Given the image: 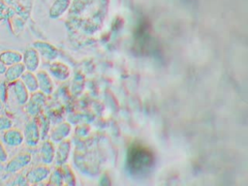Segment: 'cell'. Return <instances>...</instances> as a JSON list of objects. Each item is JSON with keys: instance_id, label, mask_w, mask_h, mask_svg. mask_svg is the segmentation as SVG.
Returning <instances> with one entry per match:
<instances>
[{"instance_id": "cell-1", "label": "cell", "mask_w": 248, "mask_h": 186, "mask_svg": "<svg viewBox=\"0 0 248 186\" xmlns=\"http://www.w3.org/2000/svg\"><path fill=\"white\" fill-rule=\"evenodd\" d=\"M153 164L152 154L142 146L133 147L127 159V166L131 172L136 175L144 174L149 171Z\"/></svg>"}, {"instance_id": "cell-2", "label": "cell", "mask_w": 248, "mask_h": 186, "mask_svg": "<svg viewBox=\"0 0 248 186\" xmlns=\"http://www.w3.org/2000/svg\"><path fill=\"white\" fill-rule=\"evenodd\" d=\"M46 96L39 90L31 93L27 103L25 104V111L27 114L33 117L38 116L46 105Z\"/></svg>"}, {"instance_id": "cell-3", "label": "cell", "mask_w": 248, "mask_h": 186, "mask_svg": "<svg viewBox=\"0 0 248 186\" xmlns=\"http://www.w3.org/2000/svg\"><path fill=\"white\" fill-rule=\"evenodd\" d=\"M23 138H24V142L30 147L37 146L39 141L41 140L40 129H39L38 121L35 117L26 123L23 130Z\"/></svg>"}, {"instance_id": "cell-4", "label": "cell", "mask_w": 248, "mask_h": 186, "mask_svg": "<svg viewBox=\"0 0 248 186\" xmlns=\"http://www.w3.org/2000/svg\"><path fill=\"white\" fill-rule=\"evenodd\" d=\"M50 169L46 165H40L31 169L25 175L28 184H39L48 179Z\"/></svg>"}, {"instance_id": "cell-5", "label": "cell", "mask_w": 248, "mask_h": 186, "mask_svg": "<svg viewBox=\"0 0 248 186\" xmlns=\"http://www.w3.org/2000/svg\"><path fill=\"white\" fill-rule=\"evenodd\" d=\"M32 157L28 153H20L13 157L6 164V170L10 173H16L31 163Z\"/></svg>"}, {"instance_id": "cell-6", "label": "cell", "mask_w": 248, "mask_h": 186, "mask_svg": "<svg viewBox=\"0 0 248 186\" xmlns=\"http://www.w3.org/2000/svg\"><path fill=\"white\" fill-rule=\"evenodd\" d=\"M22 63L26 71L35 73L40 67L41 56L34 47H29L22 54Z\"/></svg>"}, {"instance_id": "cell-7", "label": "cell", "mask_w": 248, "mask_h": 186, "mask_svg": "<svg viewBox=\"0 0 248 186\" xmlns=\"http://www.w3.org/2000/svg\"><path fill=\"white\" fill-rule=\"evenodd\" d=\"M33 47L46 61L52 62L58 57V50L48 43L38 41L33 44Z\"/></svg>"}, {"instance_id": "cell-8", "label": "cell", "mask_w": 248, "mask_h": 186, "mask_svg": "<svg viewBox=\"0 0 248 186\" xmlns=\"http://www.w3.org/2000/svg\"><path fill=\"white\" fill-rule=\"evenodd\" d=\"M71 152V142L67 140H64L58 142L57 147L55 148L54 154V163L57 167H61L65 165L69 159V155Z\"/></svg>"}, {"instance_id": "cell-9", "label": "cell", "mask_w": 248, "mask_h": 186, "mask_svg": "<svg viewBox=\"0 0 248 186\" xmlns=\"http://www.w3.org/2000/svg\"><path fill=\"white\" fill-rule=\"evenodd\" d=\"M48 73L58 81H65L70 77L69 67L62 62L52 61L48 66Z\"/></svg>"}, {"instance_id": "cell-10", "label": "cell", "mask_w": 248, "mask_h": 186, "mask_svg": "<svg viewBox=\"0 0 248 186\" xmlns=\"http://www.w3.org/2000/svg\"><path fill=\"white\" fill-rule=\"evenodd\" d=\"M11 89L14 94V97L16 101V103L20 106H25L27 103L30 93L22 83L20 79L16 80L14 82H11Z\"/></svg>"}, {"instance_id": "cell-11", "label": "cell", "mask_w": 248, "mask_h": 186, "mask_svg": "<svg viewBox=\"0 0 248 186\" xmlns=\"http://www.w3.org/2000/svg\"><path fill=\"white\" fill-rule=\"evenodd\" d=\"M2 140H3V142L10 147L19 146L24 141L23 134L19 130L14 129V128H10L6 130L3 134Z\"/></svg>"}, {"instance_id": "cell-12", "label": "cell", "mask_w": 248, "mask_h": 186, "mask_svg": "<svg viewBox=\"0 0 248 186\" xmlns=\"http://www.w3.org/2000/svg\"><path fill=\"white\" fill-rule=\"evenodd\" d=\"M39 91L44 93L46 96L50 95L53 91V81L48 73L46 71H38L36 73Z\"/></svg>"}, {"instance_id": "cell-13", "label": "cell", "mask_w": 248, "mask_h": 186, "mask_svg": "<svg viewBox=\"0 0 248 186\" xmlns=\"http://www.w3.org/2000/svg\"><path fill=\"white\" fill-rule=\"evenodd\" d=\"M55 147L50 140H45L40 149V160L44 165H51L54 162Z\"/></svg>"}, {"instance_id": "cell-14", "label": "cell", "mask_w": 248, "mask_h": 186, "mask_svg": "<svg viewBox=\"0 0 248 186\" xmlns=\"http://www.w3.org/2000/svg\"><path fill=\"white\" fill-rule=\"evenodd\" d=\"M71 134V126L70 124L63 122L56 125L49 134V140L53 143H58L64 140H66Z\"/></svg>"}, {"instance_id": "cell-15", "label": "cell", "mask_w": 248, "mask_h": 186, "mask_svg": "<svg viewBox=\"0 0 248 186\" xmlns=\"http://www.w3.org/2000/svg\"><path fill=\"white\" fill-rule=\"evenodd\" d=\"M25 71H26V69L22 62L9 66V67H7L6 72L4 74L5 79H6V81H8L10 83L14 82L16 80H18V79H20L21 76L24 74Z\"/></svg>"}, {"instance_id": "cell-16", "label": "cell", "mask_w": 248, "mask_h": 186, "mask_svg": "<svg viewBox=\"0 0 248 186\" xmlns=\"http://www.w3.org/2000/svg\"><path fill=\"white\" fill-rule=\"evenodd\" d=\"M0 61L9 67L22 62V54L16 50H5L0 53Z\"/></svg>"}, {"instance_id": "cell-17", "label": "cell", "mask_w": 248, "mask_h": 186, "mask_svg": "<svg viewBox=\"0 0 248 186\" xmlns=\"http://www.w3.org/2000/svg\"><path fill=\"white\" fill-rule=\"evenodd\" d=\"M20 80L26 87V89L29 91V93H34L39 90V85H38V80L36 74L33 72L25 71L24 74L21 76Z\"/></svg>"}, {"instance_id": "cell-18", "label": "cell", "mask_w": 248, "mask_h": 186, "mask_svg": "<svg viewBox=\"0 0 248 186\" xmlns=\"http://www.w3.org/2000/svg\"><path fill=\"white\" fill-rule=\"evenodd\" d=\"M70 0H56L50 8L49 16L51 18H57L61 16L65 11L68 9Z\"/></svg>"}, {"instance_id": "cell-19", "label": "cell", "mask_w": 248, "mask_h": 186, "mask_svg": "<svg viewBox=\"0 0 248 186\" xmlns=\"http://www.w3.org/2000/svg\"><path fill=\"white\" fill-rule=\"evenodd\" d=\"M38 116H39V119L37 121L40 129L41 140H45L46 138H47V135L49 133V120L44 115H38Z\"/></svg>"}, {"instance_id": "cell-20", "label": "cell", "mask_w": 248, "mask_h": 186, "mask_svg": "<svg viewBox=\"0 0 248 186\" xmlns=\"http://www.w3.org/2000/svg\"><path fill=\"white\" fill-rule=\"evenodd\" d=\"M48 184L57 185V186L64 184L63 175H62V172H61V170L59 167L57 169H55L53 171H50V174L48 177Z\"/></svg>"}, {"instance_id": "cell-21", "label": "cell", "mask_w": 248, "mask_h": 186, "mask_svg": "<svg viewBox=\"0 0 248 186\" xmlns=\"http://www.w3.org/2000/svg\"><path fill=\"white\" fill-rule=\"evenodd\" d=\"M59 168H60L62 175H63L64 184H68V185L75 184V177H74V174H73L71 169L68 166H66V164Z\"/></svg>"}, {"instance_id": "cell-22", "label": "cell", "mask_w": 248, "mask_h": 186, "mask_svg": "<svg viewBox=\"0 0 248 186\" xmlns=\"http://www.w3.org/2000/svg\"><path fill=\"white\" fill-rule=\"evenodd\" d=\"M13 127V121L10 117L6 115H0V132H5L6 130Z\"/></svg>"}, {"instance_id": "cell-23", "label": "cell", "mask_w": 248, "mask_h": 186, "mask_svg": "<svg viewBox=\"0 0 248 186\" xmlns=\"http://www.w3.org/2000/svg\"><path fill=\"white\" fill-rule=\"evenodd\" d=\"M27 180H26V177L23 176L22 174H19L17 175L12 182L11 184H16V185H23V184H27Z\"/></svg>"}, {"instance_id": "cell-24", "label": "cell", "mask_w": 248, "mask_h": 186, "mask_svg": "<svg viewBox=\"0 0 248 186\" xmlns=\"http://www.w3.org/2000/svg\"><path fill=\"white\" fill-rule=\"evenodd\" d=\"M8 160V154L6 149L4 148L3 144L0 142V162L2 163H6Z\"/></svg>"}, {"instance_id": "cell-25", "label": "cell", "mask_w": 248, "mask_h": 186, "mask_svg": "<svg viewBox=\"0 0 248 186\" xmlns=\"http://www.w3.org/2000/svg\"><path fill=\"white\" fill-rule=\"evenodd\" d=\"M6 69H7V67L0 61V76L1 75H4L5 74V72H6Z\"/></svg>"}, {"instance_id": "cell-26", "label": "cell", "mask_w": 248, "mask_h": 186, "mask_svg": "<svg viewBox=\"0 0 248 186\" xmlns=\"http://www.w3.org/2000/svg\"><path fill=\"white\" fill-rule=\"evenodd\" d=\"M2 109H3V104H2V102L0 101V112H1Z\"/></svg>"}]
</instances>
